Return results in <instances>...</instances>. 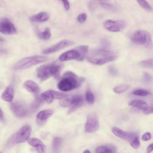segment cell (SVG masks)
Listing matches in <instances>:
<instances>
[{
  "instance_id": "7a4b0ae2",
  "label": "cell",
  "mask_w": 153,
  "mask_h": 153,
  "mask_svg": "<svg viewBox=\"0 0 153 153\" xmlns=\"http://www.w3.org/2000/svg\"><path fill=\"white\" fill-rule=\"evenodd\" d=\"M116 56L113 52L101 48L93 50L88 56L87 60L96 65H102L114 60Z\"/></svg>"
},
{
  "instance_id": "f546056e",
  "label": "cell",
  "mask_w": 153,
  "mask_h": 153,
  "mask_svg": "<svg viewBox=\"0 0 153 153\" xmlns=\"http://www.w3.org/2000/svg\"><path fill=\"white\" fill-rule=\"evenodd\" d=\"M131 146L134 149L139 148L140 146V143L139 137L136 135L130 142Z\"/></svg>"
},
{
  "instance_id": "30bf717a",
  "label": "cell",
  "mask_w": 153,
  "mask_h": 153,
  "mask_svg": "<svg viewBox=\"0 0 153 153\" xmlns=\"http://www.w3.org/2000/svg\"><path fill=\"white\" fill-rule=\"evenodd\" d=\"M126 25V22L123 20L113 21L108 20L104 23L105 28L108 31L117 32L124 28Z\"/></svg>"
},
{
  "instance_id": "e0dca14e",
  "label": "cell",
  "mask_w": 153,
  "mask_h": 153,
  "mask_svg": "<svg viewBox=\"0 0 153 153\" xmlns=\"http://www.w3.org/2000/svg\"><path fill=\"white\" fill-rule=\"evenodd\" d=\"M27 141L30 146L36 148L38 152H45V146L39 139L35 137L30 138L27 139Z\"/></svg>"
},
{
  "instance_id": "8992f818",
  "label": "cell",
  "mask_w": 153,
  "mask_h": 153,
  "mask_svg": "<svg viewBox=\"0 0 153 153\" xmlns=\"http://www.w3.org/2000/svg\"><path fill=\"white\" fill-rule=\"evenodd\" d=\"M132 41L134 43L142 45L148 49L153 47V43L150 33L143 30L136 31L131 38Z\"/></svg>"
},
{
  "instance_id": "8d00e7d4",
  "label": "cell",
  "mask_w": 153,
  "mask_h": 153,
  "mask_svg": "<svg viewBox=\"0 0 153 153\" xmlns=\"http://www.w3.org/2000/svg\"><path fill=\"white\" fill-rule=\"evenodd\" d=\"M151 138V134L149 132L145 133L142 137V139L144 141L149 140Z\"/></svg>"
},
{
  "instance_id": "8fae6325",
  "label": "cell",
  "mask_w": 153,
  "mask_h": 153,
  "mask_svg": "<svg viewBox=\"0 0 153 153\" xmlns=\"http://www.w3.org/2000/svg\"><path fill=\"white\" fill-rule=\"evenodd\" d=\"M74 42L72 41L64 40L57 43L52 46L44 50L42 53L45 54H48L56 52L67 47L73 45Z\"/></svg>"
},
{
  "instance_id": "e575fe53",
  "label": "cell",
  "mask_w": 153,
  "mask_h": 153,
  "mask_svg": "<svg viewBox=\"0 0 153 153\" xmlns=\"http://www.w3.org/2000/svg\"><path fill=\"white\" fill-rule=\"evenodd\" d=\"M108 71L109 74L113 76H116L118 74L117 70L113 66H109L108 68Z\"/></svg>"
},
{
  "instance_id": "f1b7e54d",
  "label": "cell",
  "mask_w": 153,
  "mask_h": 153,
  "mask_svg": "<svg viewBox=\"0 0 153 153\" xmlns=\"http://www.w3.org/2000/svg\"><path fill=\"white\" fill-rule=\"evenodd\" d=\"M140 5L145 9L151 11L153 10L152 7L146 0H137Z\"/></svg>"
},
{
  "instance_id": "603a6c76",
  "label": "cell",
  "mask_w": 153,
  "mask_h": 153,
  "mask_svg": "<svg viewBox=\"0 0 153 153\" xmlns=\"http://www.w3.org/2000/svg\"><path fill=\"white\" fill-rule=\"evenodd\" d=\"M74 49L77 50L80 54L79 57L76 60L78 61H83L88 53V46L87 45H81L75 48Z\"/></svg>"
},
{
  "instance_id": "d6a6232c",
  "label": "cell",
  "mask_w": 153,
  "mask_h": 153,
  "mask_svg": "<svg viewBox=\"0 0 153 153\" xmlns=\"http://www.w3.org/2000/svg\"><path fill=\"white\" fill-rule=\"evenodd\" d=\"M101 6L104 9L111 11H115L117 9L116 7L113 4H110L102 3L100 4Z\"/></svg>"
},
{
  "instance_id": "7bdbcfd3",
  "label": "cell",
  "mask_w": 153,
  "mask_h": 153,
  "mask_svg": "<svg viewBox=\"0 0 153 153\" xmlns=\"http://www.w3.org/2000/svg\"><path fill=\"white\" fill-rule=\"evenodd\" d=\"M96 4L94 2H91L89 4V8L91 10H94L96 7Z\"/></svg>"
},
{
  "instance_id": "4dcf8cb0",
  "label": "cell",
  "mask_w": 153,
  "mask_h": 153,
  "mask_svg": "<svg viewBox=\"0 0 153 153\" xmlns=\"http://www.w3.org/2000/svg\"><path fill=\"white\" fill-rule=\"evenodd\" d=\"M86 99L87 102L89 104H93L94 103L95 98L94 94L90 91H88L86 93Z\"/></svg>"
},
{
  "instance_id": "d590c367",
  "label": "cell",
  "mask_w": 153,
  "mask_h": 153,
  "mask_svg": "<svg viewBox=\"0 0 153 153\" xmlns=\"http://www.w3.org/2000/svg\"><path fill=\"white\" fill-rule=\"evenodd\" d=\"M87 18V16L85 13H82L79 15L77 17V20L80 23L85 22Z\"/></svg>"
},
{
  "instance_id": "836d02e7",
  "label": "cell",
  "mask_w": 153,
  "mask_h": 153,
  "mask_svg": "<svg viewBox=\"0 0 153 153\" xmlns=\"http://www.w3.org/2000/svg\"><path fill=\"white\" fill-rule=\"evenodd\" d=\"M133 94L138 96H144L148 95L149 92L145 90L138 89L134 91L133 92Z\"/></svg>"
},
{
  "instance_id": "cb8c5ba5",
  "label": "cell",
  "mask_w": 153,
  "mask_h": 153,
  "mask_svg": "<svg viewBox=\"0 0 153 153\" xmlns=\"http://www.w3.org/2000/svg\"><path fill=\"white\" fill-rule=\"evenodd\" d=\"M62 140L60 137H56L53 140L52 142V148L55 152L59 151L62 147Z\"/></svg>"
},
{
  "instance_id": "3957f363",
  "label": "cell",
  "mask_w": 153,
  "mask_h": 153,
  "mask_svg": "<svg viewBox=\"0 0 153 153\" xmlns=\"http://www.w3.org/2000/svg\"><path fill=\"white\" fill-rule=\"evenodd\" d=\"M61 69L60 65L55 63L44 65L38 69L36 75L41 80L44 81L51 76L55 78L58 77Z\"/></svg>"
},
{
  "instance_id": "d6986e66",
  "label": "cell",
  "mask_w": 153,
  "mask_h": 153,
  "mask_svg": "<svg viewBox=\"0 0 153 153\" xmlns=\"http://www.w3.org/2000/svg\"><path fill=\"white\" fill-rule=\"evenodd\" d=\"M23 85L24 88L30 93L36 94L39 91V88L38 85L32 80L26 81L24 83Z\"/></svg>"
},
{
  "instance_id": "52a82bcc",
  "label": "cell",
  "mask_w": 153,
  "mask_h": 153,
  "mask_svg": "<svg viewBox=\"0 0 153 153\" xmlns=\"http://www.w3.org/2000/svg\"><path fill=\"white\" fill-rule=\"evenodd\" d=\"M99 127V122L97 114L94 112L89 113L87 116L85 126V132L93 133L97 131Z\"/></svg>"
},
{
  "instance_id": "4fadbf2b",
  "label": "cell",
  "mask_w": 153,
  "mask_h": 153,
  "mask_svg": "<svg viewBox=\"0 0 153 153\" xmlns=\"http://www.w3.org/2000/svg\"><path fill=\"white\" fill-rule=\"evenodd\" d=\"M70 99L71 105L68 111V114L72 113L81 107L84 103L82 97L79 95H74Z\"/></svg>"
},
{
  "instance_id": "1f68e13d",
  "label": "cell",
  "mask_w": 153,
  "mask_h": 153,
  "mask_svg": "<svg viewBox=\"0 0 153 153\" xmlns=\"http://www.w3.org/2000/svg\"><path fill=\"white\" fill-rule=\"evenodd\" d=\"M65 98L62 99V100L59 101V105L62 107H70L71 105V99Z\"/></svg>"
},
{
  "instance_id": "ffe728a7",
  "label": "cell",
  "mask_w": 153,
  "mask_h": 153,
  "mask_svg": "<svg viewBox=\"0 0 153 153\" xmlns=\"http://www.w3.org/2000/svg\"><path fill=\"white\" fill-rule=\"evenodd\" d=\"M116 147L112 145H106L97 146L95 149L96 153H114L116 152Z\"/></svg>"
},
{
  "instance_id": "9a60e30c",
  "label": "cell",
  "mask_w": 153,
  "mask_h": 153,
  "mask_svg": "<svg viewBox=\"0 0 153 153\" xmlns=\"http://www.w3.org/2000/svg\"><path fill=\"white\" fill-rule=\"evenodd\" d=\"M53 113V111L50 109L44 110L39 111L36 116L37 124L39 126L44 124L47 119Z\"/></svg>"
},
{
  "instance_id": "6da1fadb",
  "label": "cell",
  "mask_w": 153,
  "mask_h": 153,
  "mask_svg": "<svg viewBox=\"0 0 153 153\" xmlns=\"http://www.w3.org/2000/svg\"><path fill=\"white\" fill-rule=\"evenodd\" d=\"M85 79V77L78 76L73 72L68 71L63 74L57 87L62 91H69L79 87Z\"/></svg>"
},
{
  "instance_id": "5bb4252c",
  "label": "cell",
  "mask_w": 153,
  "mask_h": 153,
  "mask_svg": "<svg viewBox=\"0 0 153 153\" xmlns=\"http://www.w3.org/2000/svg\"><path fill=\"white\" fill-rule=\"evenodd\" d=\"M112 131L117 136L129 142L137 135L136 133L126 132L117 127L113 128Z\"/></svg>"
},
{
  "instance_id": "b9f144b4",
  "label": "cell",
  "mask_w": 153,
  "mask_h": 153,
  "mask_svg": "<svg viewBox=\"0 0 153 153\" xmlns=\"http://www.w3.org/2000/svg\"><path fill=\"white\" fill-rule=\"evenodd\" d=\"M0 121L4 122V115L1 109V108L0 111Z\"/></svg>"
},
{
  "instance_id": "7c38bea8",
  "label": "cell",
  "mask_w": 153,
  "mask_h": 153,
  "mask_svg": "<svg viewBox=\"0 0 153 153\" xmlns=\"http://www.w3.org/2000/svg\"><path fill=\"white\" fill-rule=\"evenodd\" d=\"M10 108L13 113L17 117H24L27 114V110L25 106L19 102H11L10 105Z\"/></svg>"
},
{
  "instance_id": "ba28073f",
  "label": "cell",
  "mask_w": 153,
  "mask_h": 153,
  "mask_svg": "<svg viewBox=\"0 0 153 153\" xmlns=\"http://www.w3.org/2000/svg\"><path fill=\"white\" fill-rule=\"evenodd\" d=\"M68 96L66 94L52 90L47 91L41 95L43 100L49 104L52 103L54 100L62 99L66 98Z\"/></svg>"
},
{
  "instance_id": "f35d334b",
  "label": "cell",
  "mask_w": 153,
  "mask_h": 153,
  "mask_svg": "<svg viewBox=\"0 0 153 153\" xmlns=\"http://www.w3.org/2000/svg\"><path fill=\"white\" fill-rule=\"evenodd\" d=\"M143 113L145 114H149L153 113V105L149 107L146 110L143 111Z\"/></svg>"
},
{
  "instance_id": "484cf974",
  "label": "cell",
  "mask_w": 153,
  "mask_h": 153,
  "mask_svg": "<svg viewBox=\"0 0 153 153\" xmlns=\"http://www.w3.org/2000/svg\"><path fill=\"white\" fill-rule=\"evenodd\" d=\"M51 34L50 29L46 28L42 32L38 34V37L41 39L46 40L49 39L51 37Z\"/></svg>"
},
{
  "instance_id": "2e32d148",
  "label": "cell",
  "mask_w": 153,
  "mask_h": 153,
  "mask_svg": "<svg viewBox=\"0 0 153 153\" xmlns=\"http://www.w3.org/2000/svg\"><path fill=\"white\" fill-rule=\"evenodd\" d=\"M80 55L79 51L73 49L66 51L61 54L59 57V59L61 61H66L73 59L76 60Z\"/></svg>"
},
{
  "instance_id": "5b68a950",
  "label": "cell",
  "mask_w": 153,
  "mask_h": 153,
  "mask_svg": "<svg viewBox=\"0 0 153 153\" xmlns=\"http://www.w3.org/2000/svg\"><path fill=\"white\" fill-rule=\"evenodd\" d=\"M31 131V127L30 125L24 126L10 137L7 144L10 146L25 142L28 138Z\"/></svg>"
},
{
  "instance_id": "ab89813d",
  "label": "cell",
  "mask_w": 153,
  "mask_h": 153,
  "mask_svg": "<svg viewBox=\"0 0 153 153\" xmlns=\"http://www.w3.org/2000/svg\"><path fill=\"white\" fill-rule=\"evenodd\" d=\"M143 78L145 80L147 81L150 80L151 77L150 75L147 73L145 72L143 74Z\"/></svg>"
},
{
  "instance_id": "d4e9b609",
  "label": "cell",
  "mask_w": 153,
  "mask_h": 153,
  "mask_svg": "<svg viewBox=\"0 0 153 153\" xmlns=\"http://www.w3.org/2000/svg\"><path fill=\"white\" fill-rule=\"evenodd\" d=\"M43 100L41 97L36 98L31 104V109L33 111L37 110L43 102Z\"/></svg>"
},
{
  "instance_id": "277c9868",
  "label": "cell",
  "mask_w": 153,
  "mask_h": 153,
  "mask_svg": "<svg viewBox=\"0 0 153 153\" xmlns=\"http://www.w3.org/2000/svg\"><path fill=\"white\" fill-rule=\"evenodd\" d=\"M47 57L43 56H35L25 58L15 63L13 69L16 70H21L27 69L31 66L45 62Z\"/></svg>"
},
{
  "instance_id": "7402d4cb",
  "label": "cell",
  "mask_w": 153,
  "mask_h": 153,
  "mask_svg": "<svg viewBox=\"0 0 153 153\" xmlns=\"http://www.w3.org/2000/svg\"><path fill=\"white\" fill-rule=\"evenodd\" d=\"M128 104L143 111L146 110L149 107L145 101L141 100H132L129 102Z\"/></svg>"
},
{
  "instance_id": "60d3db41",
  "label": "cell",
  "mask_w": 153,
  "mask_h": 153,
  "mask_svg": "<svg viewBox=\"0 0 153 153\" xmlns=\"http://www.w3.org/2000/svg\"><path fill=\"white\" fill-rule=\"evenodd\" d=\"M153 151V143L149 145L147 147V152L149 153L152 152Z\"/></svg>"
},
{
  "instance_id": "83f0119b",
  "label": "cell",
  "mask_w": 153,
  "mask_h": 153,
  "mask_svg": "<svg viewBox=\"0 0 153 153\" xmlns=\"http://www.w3.org/2000/svg\"><path fill=\"white\" fill-rule=\"evenodd\" d=\"M129 88L127 85H117L113 88V91L116 93H120L127 90Z\"/></svg>"
},
{
  "instance_id": "ee69618b",
  "label": "cell",
  "mask_w": 153,
  "mask_h": 153,
  "mask_svg": "<svg viewBox=\"0 0 153 153\" xmlns=\"http://www.w3.org/2000/svg\"><path fill=\"white\" fill-rule=\"evenodd\" d=\"M83 153H91V152H90V151L89 150L87 149V150H85L84 151V152H83Z\"/></svg>"
},
{
  "instance_id": "74e56055",
  "label": "cell",
  "mask_w": 153,
  "mask_h": 153,
  "mask_svg": "<svg viewBox=\"0 0 153 153\" xmlns=\"http://www.w3.org/2000/svg\"><path fill=\"white\" fill-rule=\"evenodd\" d=\"M62 1L65 10L68 11L70 8V5L68 0H60Z\"/></svg>"
},
{
  "instance_id": "4316f807",
  "label": "cell",
  "mask_w": 153,
  "mask_h": 153,
  "mask_svg": "<svg viewBox=\"0 0 153 153\" xmlns=\"http://www.w3.org/2000/svg\"><path fill=\"white\" fill-rule=\"evenodd\" d=\"M142 67L153 69V59H149L142 61L139 63Z\"/></svg>"
},
{
  "instance_id": "ac0fdd59",
  "label": "cell",
  "mask_w": 153,
  "mask_h": 153,
  "mask_svg": "<svg viewBox=\"0 0 153 153\" xmlns=\"http://www.w3.org/2000/svg\"><path fill=\"white\" fill-rule=\"evenodd\" d=\"M14 89L11 85H9L5 89L1 95V98L4 101L11 102L13 98Z\"/></svg>"
},
{
  "instance_id": "9c48e42d",
  "label": "cell",
  "mask_w": 153,
  "mask_h": 153,
  "mask_svg": "<svg viewBox=\"0 0 153 153\" xmlns=\"http://www.w3.org/2000/svg\"><path fill=\"white\" fill-rule=\"evenodd\" d=\"M0 31L3 34L10 35L15 34L16 30L14 25L8 19L4 18L0 20Z\"/></svg>"
},
{
  "instance_id": "44dd1931",
  "label": "cell",
  "mask_w": 153,
  "mask_h": 153,
  "mask_svg": "<svg viewBox=\"0 0 153 153\" xmlns=\"http://www.w3.org/2000/svg\"><path fill=\"white\" fill-rule=\"evenodd\" d=\"M49 18V16L48 13L45 12H41L30 17V20L31 22H42L47 21Z\"/></svg>"
}]
</instances>
